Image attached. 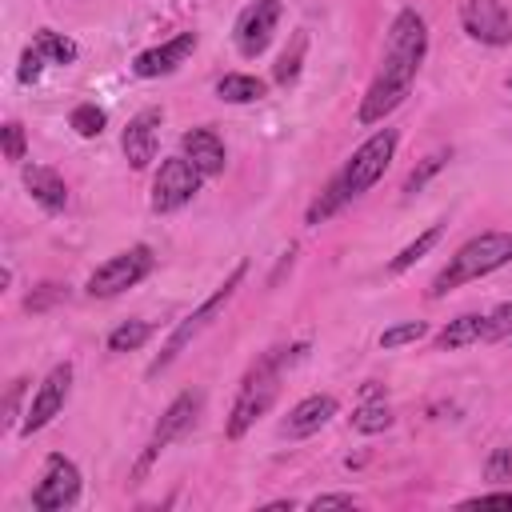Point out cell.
Masks as SVG:
<instances>
[{
    "instance_id": "6da1fadb",
    "label": "cell",
    "mask_w": 512,
    "mask_h": 512,
    "mask_svg": "<svg viewBox=\"0 0 512 512\" xmlns=\"http://www.w3.org/2000/svg\"><path fill=\"white\" fill-rule=\"evenodd\" d=\"M424 52H428V28H424V16L404 8L396 12V20L388 24V36H384V52H380V72L372 76L364 100H360V112L356 120L360 124H380L392 108L404 104L420 64H424Z\"/></svg>"
},
{
    "instance_id": "7a4b0ae2",
    "label": "cell",
    "mask_w": 512,
    "mask_h": 512,
    "mask_svg": "<svg viewBox=\"0 0 512 512\" xmlns=\"http://www.w3.org/2000/svg\"><path fill=\"white\" fill-rule=\"evenodd\" d=\"M396 128H380V132H372L348 160H344V168L332 176V184L312 200V208H308V224L316 228V224H324L328 216H336L344 204H352V200H360L384 172H388V164H392V152H396Z\"/></svg>"
},
{
    "instance_id": "3957f363",
    "label": "cell",
    "mask_w": 512,
    "mask_h": 512,
    "mask_svg": "<svg viewBox=\"0 0 512 512\" xmlns=\"http://www.w3.org/2000/svg\"><path fill=\"white\" fill-rule=\"evenodd\" d=\"M284 360H288V352H284V348H272V352H264V356L244 372L240 392H236L232 412H228V424H224V436H228V440H240V436L272 408V400L280 396V368H284Z\"/></svg>"
},
{
    "instance_id": "277c9868",
    "label": "cell",
    "mask_w": 512,
    "mask_h": 512,
    "mask_svg": "<svg viewBox=\"0 0 512 512\" xmlns=\"http://www.w3.org/2000/svg\"><path fill=\"white\" fill-rule=\"evenodd\" d=\"M504 264H512V232H480L468 244H460L452 252V260L436 272L432 296H444V292H452L468 280H480V276H488Z\"/></svg>"
},
{
    "instance_id": "5b68a950",
    "label": "cell",
    "mask_w": 512,
    "mask_h": 512,
    "mask_svg": "<svg viewBox=\"0 0 512 512\" xmlns=\"http://www.w3.org/2000/svg\"><path fill=\"white\" fill-rule=\"evenodd\" d=\"M244 272H248V264L240 260V264L228 272V280H224V284H220V288H216V292H212V296H208V300H204L196 312H188V316H184V320L172 328V336L164 340L160 356L148 364V376H160V372H164V368H168V364H172V360H176V356H180V352H184V348H188V344H192V340H196V336H200V332H204V328H208V324L220 316V308H224V304L232 300V292L240 288Z\"/></svg>"
},
{
    "instance_id": "8992f818",
    "label": "cell",
    "mask_w": 512,
    "mask_h": 512,
    "mask_svg": "<svg viewBox=\"0 0 512 512\" xmlns=\"http://www.w3.org/2000/svg\"><path fill=\"white\" fill-rule=\"evenodd\" d=\"M152 264H156V256H152V248L148 244H132V248H124V252H116L112 260H104L92 276H88V296H96V300H108V296H120L124 288H132V284H140L148 272H152Z\"/></svg>"
},
{
    "instance_id": "52a82bcc",
    "label": "cell",
    "mask_w": 512,
    "mask_h": 512,
    "mask_svg": "<svg viewBox=\"0 0 512 512\" xmlns=\"http://www.w3.org/2000/svg\"><path fill=\"white\" fill-rule=\"evenodd\" d=\"M196 412H200V396L196 392H180L168 408H164V416L156 420V428H152V440L144 444V452H140V460L132 464V480L140 484L148 472H152V464H156V456L172 444V440H180L188 428H192V420H196Z\"/></svg>"
},
{
    "instance_id": "ba28073f",
    "label": "cell",
    "mask_w": 512,
    "mask_h": 512,
    "mask_svg": "<svg viewBox=\"0 0 512 512\" xmlns=\"http://www.w3.org/2000/svg\"><path fill=\"white\" fill-rule=\"evenodd\" d=\"M76 500H80V468H76L68 456L52 452V456L44 460L40 484L32 488V508H36V512H64V508H72Z\"/></svg>"
},
{
    "instance_id": "9c48e42d",
    "label": "cell",
    "mask_w": 512,
    "mask_h": 512,
    "mask_svg": "<svg viewBox=\"0 0 512 512\" xmlns=\"http://www.w3.org/2000/svg\"><path fill=\"white\" fill-rule=\"evenodd\" d=\"M200 172L188 156H168L152 180V212H176L200 192Z\"/></svg>"
},
{
    "instance_id": "30bf717a",
    "label": "cell",
    "mask_w": 512,
    "mask_h": 512,
    "mask_svg": "<svg viewBox=\"0 0 512 512\" xmlns=\"http://www.w3.org/2000/svg\"><path fill=\"white\" fill-rule=\"evenodd\" d=\"M68 392H72V364L64 360V364H56V368L44 376V384L36 388V396H32V404H28L24 420H20V432H24V436H32V432L48 428V424L64 412Z\"/></svg>"
},
{
    "instance_id": "8fae6325",
    "label": "cell",
    "mask_w": 512,
    "mask_h": 512,
    "mask_svg": "<svg viewBox=\"0 0 512 512\" xmlns=\"http://www.w3.org/2000/svg\"><path fill=\"white\" fill-rule=\"evenodd\" d=\"M460 24L472 40L488 44V48H500L512 40V16L504 12L500 0H464L460 4Z\"/></svg>"
},
{
    "instance_id": "7c38bea8",
    "label": "cell",
    "mask_w": 512,
    "mask_h": 512,
    "mask_svg": "<svg viewBox=\"0 0 512 512\" xmlns=\"http://www.w3.org/2000/svg\"><path fill=\"white\" fill-rule=\"evenodd\" d=\"M280 16H284V4L280 0H256V4H248L240 12V20H236V48H240V56H248V60L260 56L268 48Z\"/></svg>"
},
{
    "instance_id": "4fadbf2b",
    "label": "cell",
    "mask_w": 512,
    "mask_h": 512,
    "mask_svg": "<svg viewBox=\"0 0 512 512\" xmlns=\"http://www.w3.org/2000/svg\"><path fill=\"white\" fill-rule=\"evenodd\" d=\"M160 124H164V112L160 108H140L128 124H124V136H120V148L128 156V164L140 172L156 160V144H160Z\"/></svg>"
},
{
    "instance_id": "5bb4252c",
    "label": "cell",
    "mask_w": 512,
    "mask_h": 512,
    "mask_svg": "<svg viewBox=\"0 0 512 512\" xmlns=\"http://www.w3.org/2000/svg\"><path fill=\"white\" fill-rule=\"evenodd\" d=\"M192 52H196V32H180V36H172V40H164V44L140 52V56L132 60V72H136L140 80H156V76L176 72Z\"/></svg>"
},
{
    "instance_id": "9a60e30c",
    "label": "cell",
    "mask_w": 512,
    "mask_h": 512,
    "mask_svg": "<svg viewBox=\"0 0 512 512\" xmlns=\"http://www.w3.org/2000/svg\"><path fill=\"white\" fill-rule=\"evenodd\" d=\"M180 148H184V156L196 164V172H200V176H220V172H224V164H228L224 140H220L212 128H192V132H184Z\"/></svg>"
},
{
    "instance_id": "2e32d148",
    "label": "cell",
    "mask_w": 512,
    "mask_h": 512,
    "mask_svg": "<svg viewBox=\"0 0 512 512\" xmlns=\"http://www.w3.org/2000/svg\"><path fill=\"white\" fill-rule=\"evenodd\" d=\"M24 188H28V196H32L44 212H52V216L68 208V184H64V176H60L56 168L28 164V168H24Z\"/></svg>"
},
{
    "instance_id": "e0dca14e",
    "label": "cell",
    "mask_w": 512,
    "mask_h": 512,
    "mask_svg": "<svg viewBox=\"0 0 512 512\" xmlns=\"http://www.w3.org/2000/svg\"><path fill=\"white\" fill-rule=\"evenodd\" d=\"M332 416H336V400H332V396H324V392L304 396V400H300V404L288 412V420H284V436L304 440V436L320 432V428H324Z\"/></svg>"
},
{
    "instance_id": "ac0fdd59",
    "label": "cell",
    "mask_w": 512,
    "mask_h": 512,
    "mask_svg": "<svg viewBox=\"0 0 512 512\" xmlns=\"http://www.w3.org/2000/svg\"><path fill=\"white\" fill-rule=\"evenodd\" d=\"M484 336H488V316H480V312H468V316H456V320H448V324L436 332V348H440V352H456V348L480 344Z\"/></svg>"
},
{
    "instance_id": "d6986e66",
    "label": "cell",
    "mask_w": 512,
    "mask_h": 512,
    "mask_svg": "<svg viewBox=\"0 0 512 512\" xmlns=\"http://www.w3.org/2000/svg\"><path fill=\"white\" fill-rule=\"evenodd\" d=\"M264 92H268V84L248 72H228L216 80V96L224 104H256V100H264Z\"/></svg>"
},
{
    "instance_id": "ffe728a7",
    "label": "cell",
    "mask_w": 512,
    "mask_h": 512,
    "mask_svg": "<svg viewBox=\"0 0 512 512\" xmlns=\"http://www.w3.org/2000/svg\"><path fill=\"white\" fill-rule=\"evenodd\" d=\"M352 428L364 432V436H376L384 428H392V408L384 400H364L356 412H352Z\"/></svg>"
},
{
    "instance_id": "44dd1931",
    "label": "cell",
    "mask_w": 512,
    "mask_h": 512,
    "mask_svg": "<svg viewBox=\"0 0 512 512\" xmlns=\"http://www.w3.org/2000/svg\"><path fill=\"white\" fill-rule=\"evenodd\" d=\"M32 48H40L44 60H52V64H72L76 60V44L64 32H52V28H40L32 36Z\"/></svg>"
},
{
    "instance_id": "7402d4cb",
    "label": "cell",
    "mask_w": 512,
    "mask_h": 512,
    "mask_svg": "<svg viewBox=\"0 0 512 512\" xmlns=\"http://www.w3.org/2000/svg\"><path fill=\"white\" fill-rule=\"evenodd\" d=\"M148 336H152V324L148 320H128V324H120V328L108 332V352H136Z\"/></svg>"
},
{
    "instance_id": "603a6c76",
    "label": "cell",
    "mask_w": 512,
    "mask_h": 512,
    "mask_svg": "<svg viewBox=\"0 0 512 512\" xmlns=\"http://www.w3.org/2000/svg\"><path fill=\"white\" fill-rule=\"evenodd\" d=\"M448 160H452V152H448V148H436L432 156H424V160L408 172V180H404V196H416V192H420V188H424V184H428V180H432Z\"/></svg>"
},
{
    "instance_id": "cb8c5ba5",
    "label": "cell",
    "mask_w": 512,
    "mask_h": 512,
    "mask_svg": "<svg viewBox=\"0 0 512 512\" xmlns=\"http://www.w3.org/2000/svg\"><path fill=\"white\" fill-rule=\"evenodd\" d=\"M440 232H444V224H432L428 232H420V236H416V240H412V244H408L400 256H392L388 272H408V268H412V264H416V260H420V256H424V252H428V248L440 240Z\"/></svg>"
},
{
    "instance_id": "d4e9b609",
    "label": "cell",
    "mask_w": 512,
    "mask_h": 512,
    "mask_svg": "<svg viewBox=\"0 0 512 512\" xmlns=\"http://www.w3.org/2000/svg\"><path fill=\"white\" fill-rule=\"evenodd\" d=\"M68 124L76 128V136L92 140V136H100V132H104L108 116H104V108H96V104H76V108H72V116H68Z\"/></svg>"
},
{
    "instance_id": "484cf974",
    "label": "cell",
    "mask_w": 512,
    "mask_h": 512,
    "mask_svg": "<svg viewBox=\"0 0 512 512\" xmlns=\"http://www.w3.org/2000/svg\"><path fill=\"white\" fill-rule=\"evenodd\" d=\"M428 332V324L424 320H404V324H392V328H384L380 332V348H404V344H416L420 336Z\"/></svg>"
},
{
    "instance_id": "4316f807",
    "label": "cell",
    "mask_w": 512,
    "mask_h": 512,
    "mask_svg": "<svg viewBox=\"0 0 512 512\" xmlns=\"http://www.w3.org/2000/svg\"><path fill=\"white\" fill-rule=\"evenodd\" d=\"M300 56H304V32L296 36L292 52L280 56V64H276V84H292V80H296V72H300Z\"/></svg>"
},
{
    "instance_id": "83f0119b",
    "label": "cell",
    "mask_w": 512,
    "mask_h": 512,
    "mask_svg": "<svg viewBox=\"0 0 512 512\" xmlns=\"http://www.w3.org/2000/svg\"><path fill=\"white\" fill-rule=\"evenodd\" d=\"M484 476H488L492 484L512 480V448H496V452L488 456V464H484Z\"/></svg>"
},
{
    "instance_id": "f1b7e54d",
    "label": "cell",
    "mask_w": 512,
    "mask_h": 512,
    "mask_svg": "<svg viewBox=\"0 0 512 512\" xmlns=\"http://www.w3.org/2000/svg\"><path fill=\"white\" fill-rule=\"evenodd\" d=\"M504 336H512V300L508 304H496L488 312V336L484 340H504Z\"/></svg>"
},
{
    "instance_id": "f546056e",
    "label": "cell",
    "mask_w": 512,
    "mask_h": 512,
    "mask_svg": "<svg viewBox=\"0 0 512 512\" xmlns=\"http://www.w3.org/2000/svg\"><path fill=\"white\" fill-rule=\"evenodd\" d=\"M0 136H4V156H8V160H24V148H28L24 128H20L16 120H8V124L0 128Z\"/></svg>"
},
{
    "instance_id": "4dcf8cb0",
    "label": "cell",
    "mask_w": 512,
    "mask_h": 512,
    "mask_svg": "<svg viewBox=\"0 0 512 512\" xmlns=\"http://www.w3.org/2000/svg\"><path fill=\"white\" fill-rule=\"evenodd\" d=\"M40 72H44V52L40 48H24V56H20V84H32V80H40Z\"/></svg>"
},
{
    "instance_id": "1f68e13d",
    "label": "cell",
    "mask_w": 512,
    "mask_h": 512,
    "mask_svg": "<svg viewBox=\"0 0 512 512\" xmlns=\"http://www.w3.org/2000/svg\"><path fill=\"white\" fill-rule=\"evenodd\" d=\"M68 292L60 288V284H40V292H32L28 296V312H44L48 304H56V300H64Z\"/></svg>"
},
{
    "instance_id": "d6a6232c",
    "label": "cell",
    "mask_w": 512,
    "mask_h": 512,
    "mask_svg": "<svg viewBox=\"0 0 512 512\" xmlns=\"http://www.w3.org/2000/svg\"><path fill=\"white\" fill-rule=\"evenodd\" d=\"M24 388H28V380H24V376H20V380H12L8 400H4V428H12V424H16V416H20V400H24Z\"/></svg>"
},
{
    "instance_id": "836d02e7",
    "label": "cell",
    "mask_w": 512,
    "mask_h": 512,
    "mask_svg": "<svg viewBox=\"0 0 512 512\" xmlns=\"http://www.w3.org/2000/svg\"><path fill=\"white\" fill-rule=\"evenodd\" d=\"M512 508V488H500V492H480L472 500H464V508Z\"/></svg>"
},
{
    "instance_id": "e575fe53",
    "label": "cell",
    "mask_w": 512,
    "mask_h": 512,
    "mask_svg": "<svg viewBox=\"0 0 512 512\" xmlns=\"http://www.w3.org/2000/svg\"><path fill=\"white\" fill-rule=\"evenodd\" d=\"M308 508H312V512H328V508H356V496H348V492H328V496H316Z\"/></svg>"
},
{
    "instance_id": "d590c367",
    "label": "cell",
    "mask_w": 512,
    "mask_h": 512,
    "mask_svg": "<svg viewBox=\"0 0 512 512\" xmlns=\"http://www.w3.org/2000/svg\"><path fill=\"white\" fill-rule=\"evenodd\" d=\"M508 92H512V72H508Z\"/></svg>"
}]
</instances>
